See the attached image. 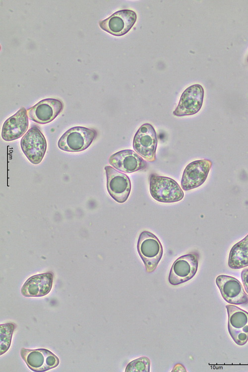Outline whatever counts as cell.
Instances as JSON below:
<instances>
[{
  "instance_id": "6da1fadb",
  "label": "cell",
  "mask_w": 248,
  "mask_h": 372,
  "mask_svg": "<svg viewBox=\"0 0 248 372\" xmlns=\"http://www.w3.org/2000/svg\"><path fill=\"white\" fill-rule=\"evenodd\" d=\"M150 193L155 200L163 203H172L181 200L184 193L174 179L156 174L149 177Z\"/></svg>"
},
{
  "instance_id": "7a4b0ae2",
  "label": "cell",
  "mask_w": 248,
  "mask_h": 372,
  "mask_svg": "<svg viewBox=\"0 0 248 372\" xmlns=\"http://www.w3.org/2000/svg\"><path fill=\"white\" fill-rule=\"evenodd\" d=\"M97 135V131L93 128L74 126L61 136L58 142V146L61 150L66 152H81L91 145Z\"/></svg>"
},
{
  "instance_id": "3957f363",
  "label": "cell",
  "mask_w": 248,
  "mask_h": 372,
  "mask_svg": "<svg viewBox=\"0 0 248 372\" xmlns=\"http://www.w3.org/2000/svg\"><path fill=\"white\" fill-rule=\"evenodd\" d=\"M137 250L147 272L154 271L163 252L162 244L158 238L149 231H142L138 239Z\"/></svg>"
},
{
  "instance_id": "277c9868",
  "label": "cell",
  "mask_w": 248,
  "mask_h": 372,
  "mask_svg": "<svg viewBox=\"0 0 248 372\" xmlns=\"http://www.w3.org/2000/svg\"><path fill=\"white\" fill-rule=\"evenodd\" d=\"M20 147L27 159L33 164H40L47 150L45 137L38 126H32L22 136Z\"/></svg>"
},
{
  "instance_id": "5b68a950",
  "label": "cell",
  "mask_w": 248,
  "mask_h": 372,
  "mask_svg": "<svg viewBox=\"0 0 248 372\" xmlns=\"http://www.w3.org/2000/svg\"><path fill=\"white\" fill-rule=\"evenodd\" d=\"M158 139L154 127L149 123L140 126L136 132L132 142L134 150L149 162L156 160Z\"/></svg>"
},
{
  "instance_id": "8992f818",
  "label": "cell",
  "mask_w": 248,
  "mask_h": 372,
  "mask_svg": "<svg viewBox=\"0 0 248 372\" xmlns=\"http://www.w3.org/2000/svg\"><path fill=\"white\" fill-rule=\"evenodd\" d=\"M226 308L229 334L236 344L243 346L248 341V312L232 305Z\"/></svg>"
},
{
  "instance_id": "52a82bcc",
  "label": "cell",
  "mask_w": 248,
  "mask_h": 372,
  "mask_svg": "<svg viewBox=\"0 0 248 372\" xmlns=\"http://www.w3.org/2000/svg\"><path fill=\"white\" fill-rule=\"evenodd\" d=\"M199 255L192 252L182 255L173 263L169 275V282L172 285H178L191 279L196 273Z\"/></svg>"
},
{
  "instance_id": "ba28073f",
  "label": "cell",
  "mask_w": 248,
  "mask_h": 372,
  "mask_svg": "<svg viewBox=\"0 0 248 372\" xmlns=\"http://www.w3.org/2000/svg\"><path fill=\"white\" fill-rule=\"evenodd\" d=\"M104 169L108 193L116 202L120 203L125 202L131 190V182L129 177L110 166H105Z\"/></svg>"
},
{
  "instance_id": "9c48e42d",
  "label": "cell",
  "mask_w": 248,
  "mask_h": 372,
  "mask_svg": "<svg viewBox=\"0 0 248 372\" xmlns=\"http://www.w3.org/2000/svg\"><path fill=\"white\" fill-rule=\"evenodd\" d=\"M137 14L130 9H122L110 16L99 21L101 29L115 36H122L126 34L134 26Z\"/></svg>"
},
{
  "instance_id": "30bf717a",
  "label": "cell",
  "mask_w": 248,
  "mask_h": 372,
  "mask_svg": "<svg viewBox=\"0 0 248 372\" xmlns=\"http://www.w3.org/2000/svg\"><path fill=\"white\" fill-rule=\"evenodd\" d=\"M20 355L28 368L34 372H44L55 368L59 359L50 350L44 348L28 349L22 348Z\"/></svg>"
},
{
  "instance_id": "8fae6325",
  "label": "cell",
  "mask_w": 248,
  "mask_h": 372,
  "mask_svg": "<svg viewBox=\"0 0 248 372\" xmlns=\"http://www.w3.org/2000/svg\"><path fill=\"white\" fill-rule=\"evenodd\" d=\"M204 94V89L200 84H195L189 86L182 94L173 115L183 117L196 114L201 108Z\"/></svg>"
},
{
  "instance_id": "7c38bea8",
  "label": "cell",
  "mask_w": 248,
  "mask_h": 372,
  "mask_svg": "<svg viewBox=\"0 0 248 372\" xmlns=\"http://www.w3.org/2000/svg\"><path fill=\"white\" fill-rule=\"evenodd\" d=\"M212 163L208 159L197 160L185 168L181 179V187L185 191L201 186L206 181Z\"/></svg>"
},
{
  "instance_id": "4fadbf2b",
  "label": "cell",
  "mask_w": 248,
  "mask_h": 372,
  "mask_svg": "<svg viewBox=\"0 0 248 372\" xmlns=\"http://www.w3.org/2000/svg\"><path fill=\"white\" fill-rule=\"evenodd\" d=\"M215 282L226 302L235 305L248 303V296L237 279L226 275H220L216 277Z\"/></svg>"
},
{
  "instance_id": "5bb4252c",
  "label": "cell",
  "mask_w": 248,
  "mask_h": 372,
  "mask_svg": "<svg viewBox=\"0 0 248 372\" xmlns=\"http://www.w3.org/2000/svg\"><path fill=\"white\" fill-rule=\"evenodd\" d=\"M63 104L57 99L46 98L27 109L29 119L39 124H48L62 112Z\"/></svg>"
},
{
  "instance_id": "9a60e30c",
  "label": "cell",
  "mask_w": 248,
  "mask_h": 372,
  "mask_svg": "<svg viewBox=\"0 0 248 372\" xmlns=\"http://www.w3.org/2000/svg\"><path fill=\"white\" fill-rule=\"evenodd\" d=\"M109 164L119 171L131 173L145 169L146 161L136 152L130 149L119 151L109 158Z\"/></svg>"
},
{
  "instance_id": "2e32d148",
  "label": "cell",
  "mask_w": 248,
  "mask_h": 372,
  "mask_svg": "<svg viewBox=\"0 0 248 372\" xmlns=\"http://www.w3.org/2000/svg\"><path fill=\"white\" fill-rule=\"evenodd\" d=\"M28 126L27 111L22 107L4 122L1 130V137L6 141L16 140L26 133Z\"/></svg>"
},
{
  "instance_id": "e0dca14e",
  "label": "cell",
  "mask_w": 248,
  "mask_h": 372,
  "mask_svg": "<svg viewBox=\"0 0 248 372\" xmlns=\"http://www.w3.org/2000/svg\"><path fill=\"white\" fill-rule=\"evenodd\" d=\"M54 275L51 272L33 275L23 284L21 293L26 297H40L47 295L51 291Z\"/></svg>"
},
{
  "instance_id": "ac0fdd59",
  "label": "cell",
  "mask_w": 248,
  "mask_h": 372,
  "mask_svg": "<svg viewBox=\"0 0 248 372\" xmlns=\"http://www.w3.org/2000/svg\"><path fill=\"white\" fill-rule=\"evenodd\" d=\"M228 264L230 268L234 269L248 266V234L232 247Z\"/></svg>"
},
{
  "instance_id": "d6986e66",
  "label": "cell",
  "mask_w": 248,
  "mask_h": 372,
  "mask_svg": "<svg viewBox=\"0 0 248 372\" xmlns=\"http://www.w3.org/2000/svg\"><path fill=\"white\" fill-rule=\"evenodd\" d=\"M16 325L13 323H7L0 324V355L3 354L9 348L11 342L12 335Z\"/></svg>"
},
{
  "instance_id": "ffe728a7",
  "label": "cell",
  "mask_w": 248,
  "mask_h": 372,
  "mask_svg": "<svg viewBox=\"0 0 248 372\" xmlns=\"http://www.w3.org/2000/svg\"><path fill=\"white\" fill-rule=\"evenodd\" d=\"M150 360L146 357H142L130 362L127 366L125 372H149Z\"/></svg>"
},
{
  "instance_id": "44dd1931",
  "label": "cell",
  "mask_w": 248,
  "mask_h": 372,
  "mask_svg": "<svg viewBox=\"0 0 248 372\" xmlns=\"http://www.w3.org/2000/svg\"><path fill=\"white\" fill-rule=\"evenodd\" d=\"M241 278L245 291L248 294V268L244 269L242 271Z\"/></svg>"
},
{
  "instance_id": "7402d4cb",
  "label": "cell",
  "mask_w": 248,
  "mask_h": 372,
  "mask_svg": "<svg viewBox=\"0 0 248 372\" xmlns=\"http://www.w3.org/2000/svg\"></svg>"
}]
</instances>
